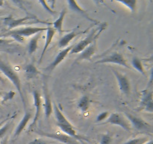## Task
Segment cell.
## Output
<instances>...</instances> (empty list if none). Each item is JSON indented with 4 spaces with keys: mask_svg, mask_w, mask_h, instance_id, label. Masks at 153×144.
Masks as SVG:
<instances>
[{
    "mask_svg": "<svg viewBox=\"0 0 153 144\" xmlns=\"http://www.w3.org/2000/svg\"><path fill=\"white\" fill-rule=\"evenodd\" d=\"M15 116L16 115H14L13 117L10 118V119H9L8 121L6 122L0 128V140L2 139V138H4V136H5L6 134L7 133V131H8L9 129H10V126H11L12 123H13V118H14Z\"/></svg>",
    "mask_w": 153,
    "mask_h": 144,
    "instance_id": "26",
    "label": "cell"
},
{
    "mask_svg": "<svg viewBox=\"0 0 153 144\" xmlns=\"http://www.w3.org/2000/svg\"><path fill=\"white\" fill-rule=\"evenodd\" d=\"M3 23L7 27V31L12 30L14 28H16L17 27L22 26H28L34 23L47 24L48 26H51V24H52L49 22H46V21L41 20L38 19L36 16L30 14H28L24 17L19 18V19H15L11 15H10V16L3 18Z\"/></svg>",
    "mask_w": 153,
    "mask_h": 144,
    "instance_id": "1",
    "label": "cell"
},
{
    "mask_svg": "<svg viewBox=\"0 0 153 144\" xmlns=\"http://www.w3.org/2000/svg\"><path fill=\"white\" fill-rule=\"evenodd\" d=\"M4 5V2L1 1V0H0V7H1V6Z\"/></svg>",
    "mask_w": 153,
    "mask_h": 144,
    "instance_id": "39",
    "label": "cell"
},
{
    "mask_svg": "<svg viewBox=\"0 0 153 144\" xmlns=\"http://www.w3.org/2000/svg\"><path fill=\"white\" fill-rule=\"evenodd\" d=\"M149 140V138L146 137V136L145 137H137L129 140L126 142L124 144H145Z\"/></svg>",
    "mask_w": 153,
    "mask_h": 144,
    "instance_id": "30",
    "label": "cell"
},
{
    "mask_svg": "<svg viewBox=\"0 0 153 144\" xmlns=\"http://www.w3.org/2000/svg\"><path fill=\"white\" fill-rule=\"evenodd\" d=\"M33 94V98H34V104L35 106V114H34V119H33L32 122L30 124L29 128H31L34 126H35L36 123L38 121L39 118H40V112H41V107H42V99L40 94L39 93V92L37 90L34 89L32 92Z\"/></svg>",
    "mask_w": 153,
    "mask_h": 144,
    "instance_id": "13",
    "label": "cell"
},
{
    "mask_svg": "<svg viewBox=\"0 0 153 144\" xmlns=\"http://www.w3.org/2000/svg\"><path fill=\"white\" fill-rule=\"evenodd\" d=\"M13 40H5V39L0 38V50L5 51V52H16L14 50L15 48L18 47L16 45H14L13 42Z\"/></svg>",
    "mask_w": 153,
    "mask_h": 144,
    "instance_id": "23",
    "label": "cell"
},
{
    "mask_svg": "<svg viewBox=\"0 0 153 144\" xmlns=\"http://www.w3.org/2000/svg\"><path fill=\"white\" fill-rule=\"evenodd\" d=\"M78 27L77 28H74V29H73L72 31L69 32L67 34H64L63 37H61V38L60 39L59 42H58V46H59L60 48H65L66 46H67L69 44H70V41H72V40H73L74 38H76V36L80 35V34H84V33L86 32L91 28V27H90V28H88V29L85 30V31H78L77 29Z\"/></svg>",
    "mask_w": 153,
    "mask_h": 144,
    "instance_id": "12",
    "label": "cell"
},
{
    "mask_svg": "<svg viewBox=\"0 0 153 144\" xmlns=\"http://www.w3.org/2000/svg\"><path fill=\"white\" fill-rule=\"evenodd\" d=\"M117 2L123 4L126 7L128 8L131 13H134L136 10V5H137V1L136 0H118Z\"/></svg>",
    "mask_w": 153,
    "mask_h": 144,
    "instance_id": "28",
    "label": "cell"
},
{
    "mask_svg": "<svg viewBox=\"0 0 153 144\" xmlns=\"http://www.w3.org/2000/svg\"><path fill=\"white\" fill-rule=\"evenodd\" d=\"M89 106H90L89 97L87 95H84L83 97H82V98L79 100V101L78 102V105H77L78 109L80 110L82 112H85L88 110Z\"/></svg>",
    "mask_w": 153,
    "mask_h": 144,
    "instance_id": "25",
    "label": "cell"
},
{
    "mask_svg": "<svg viewBox=\"0 0 153 144\" xmlns=\"http://www.w3.org/2000/svg\"><path fill=\"white\" fill-rule=\"evenodd\" d=\"M7 142H8V136H5L4 138L1 139V144H7Z\"/></svg>",
    "mask_w": 153,
    "mask_h": 144,
    "instance_id": "35",
    "label": "cell"
},
{
    "mask_svg": "<svg viewBox=\"0 0 153 144\" xmlns=\"http://www.w3.org/2000/svg\"><path fill=\"white\" fill-rule=\"evenodd\" d=\"M125 115L127 119L131 122L132 127L135 128L136 130H139V131L149 132L150 134H152V126L149 123L145 122L142 118L135 116L132 115L131 113H128V112H125Z\"/></svg>",
    "mask_w": 153,
    "mask_h": 144,
    "instance_id": "5",
    "label": "cell"
},
{
    "mask_svg": "<svg viewBox=\"0 0 153 144\" xmlns=\"http://www.w3.org/2000/svg\"><path fill=\"white\" fill-rule=\"evenodd\" d=\"M111 70L113 71V74L117 80L121 93L128 96L130 94V90H131V86H130V82L128 78L126 77V75L120 73L118 70H114V68H111Z\"/></svg>",
    "mask_w": 153,
    "mask_h": 144,
    "instance_id": "10",
    "label": "cell"
},
{
    "mask_svg": "<svg viewBox=\"0 0 153 144\" xmlns=\"http://www.w3.org/2000/svg\"><path fill=\"white\" fill-rule=\"evenodd\" d=\"M116 124V125L120 126L122 128L126 131L129 132L131 131V124L128 122V119L119 112H112L111 114L108 116L106 120L103 122L99 123V125H104V124Z\"/></svg>",
    "mask_w": 153,
    "mask_h": 144,
    "instance_id": "4",
    "label": "cell"
},
{
    "mask_svg": "<svg viewBox=\"0 0 153 144\" xmlns=\"http://www.w3.org/2000/svg\"><path fill=\"white\" fill-rule=\"evenodd\" d=\"M43 92H44V112H45V116L46 118H49L50 116L52 115V112L53 111V106L52 104V100L50 98L49 92L47 90V86L45 84L44 88H43Z\"/></svg>",
    "mask_w": 153,
    "mask_h": 144,
    "instance_id": "19",
    "label": "cell"
},
{
    "mask_svg": "<svg viewBox=\"0 0 153 144\" xmlns=\"http://www.w3.org/2000/svg\"><path fill=\"white\" fill-rule=\"evenodd\" d=\"M14 96H15V92L13 91L2 92V94H1V100H0V103H5V102L13 99Z\"/></svg>",
    "mask_w": 153,
    "mask_h": 144,
    "instance_id": "29",
    "label": "cell"
},
{
    "mask_svg": "<svg viewBox=\"0 0 153 144\" xmlns=\"http://www.w3.org/2000/svg\"><path fill=\"white\" fill-rule=\"evenodd\" d=\"M28 144H49L48 142H46L44 140L41 139V138H37V139L33 140L32 141L28 142Z\"/></svg>",
    "mask_w": 153,
    "mask_h": 144,
    "instance_id": "34",
    "label": "cell"
},
{
    "mask_svg": "<svg viewBox=\"0 0 153 144\" xmlns=\"http://www.w3.org/2000/svg\"><path fill=\"white\" fill-rule=\"evenodd\" d=\"M67 2V4H68L69 8H70V9L72 10V11H74V12H76V14H78L82 15V16H83V17H85V19H87L88 20L92 22L94 25H100V22H99V21H97V20H94V19H93V18H91V16L88 15V12H87L86 10H84L83 8H82L79 5V4L77 3V2L68 0Z\"/></svg>",
    "mask_w": 153,
    "mask_h": 144,
    "instance_id": "14",
    "label": "cell"
},
{
    "mask_svg": "<svg viewBox=\"0 0 153 144\" xmlns=\"http://www.w3.org/2000/svg\"><path fill=\"white\" fill-rule=\"evenodd\" d=\"M96 63H97V64L114 63V64H120V65L123 66V67L126 68H131L130 66L128 64V63H127V61L126 60V58L123 57V56L117 52H111L110 55L104 57V58H102V59H99Z\"/></svg>",
    "mask_w": 153,
    "mask_h": 144,
    "instance_id": "7",
    "label": "cell"
},
{
    "mask_svg": "<svg viewBox=\"0 0 153 144\" xmlns=\"http://www.w3.org/2000/svg\"><path fill=\"white\" fill-rule=\"evenodd\" d=\"M53 110H54V114H55V118H56L57 122H58L57 124H64V125H68V126H73V124L68 121V119L66 118L65 116L63 114V112L60 110L59 107L57 106V104L55 103H54L53 104Z\"/></svg>",
    "mask_w": 153,
    "mask_h": 144,
    "instance_id": "21",
    "label": "cell"
},
{
    "mask_svg": "<svg viewBox=\"0 0 153 144\" xmlns=\"http://www.w3.org/2000/svg\"><path fill=\"white\" fill-rule=\"evenodd\" d=\"M75 44L73 45H70V46H67V47L64 48L62 50L60 51L58 53V55L56 56V57L55 58V59L44 69V71L46 72V73H51L58 64H60L61 62H62L64 60V58L67 57V56L70 53V50H72V48L74 46Z\"/></svg>",
    "mask_w": 153,
    "mask_h": 144,
    "instance_id": "11",
    "label": "cell"
},
{
    "mask_svg": "<svg viewBox=\"0 0 153 144\" xmlns=\"http://www.w3.org/2000/svg\"><path fill=\"white\" fill-rule=\"evenodd\" d=\"M0 82H2V83H4V82H5V80H4V78L2 77V76H1V71H0Z\"/></svg>",
    "mask_w": 153,
    "mask_h": 144,
    "instance_id": "37",
    "label": "cell"
},
{
    "mask_svg": "<svg viewBox=\"0 0 153 144\" xmlns=\"http://www.w3.org/2000/svg\"><path fill=\"white\" fill-rule=\"evenodd\" d=\"M24 74H25V76L26 79L31 80L33 78H35L37 75L40 74L39 70H37V68L32 63H29V64H26L25 67L23 68Z\"/></svg>",
    "mask_w": 153,
    "mask_h": 144,
    "instance_id": "22",
    "label": "cell"
},
{
    "mask_svg": "<svg viewBox=\"0 0 153 144\" xmlns=\"http://www.w3.org/2000/svg\"><path fill=\"white\" fill-rule=\"evenodd\" d=\"M66 14H67V8H64L62 9L61 13H60L58 19L52 23V25H53L52 27L55 28V31L58 32L59 35L61 36L62 35V34L64 32H67L66 31V30H63V22H64V18H65Z\"/></svg>",
    "mask_w": 153,
    "mask_h": 144,
    "instance_id": "20",
    "label": "cell"
},
{
    "mask_svg": "<svg viewBox=\"0 0 153 144\" xmlns=\"http://www.w3.org/2000/svg\"><path fill=\"white\" fill-rule=\"evenodd\" d=\"M1 94H2V92H0V100H1ZM0 109H1V103H0Z\"/></svg>",
    "mask_w": 153,
    "mask_h": 144,
    "instance_id": "40",
    "label": "cell"
},
{
    "mask_svg": "<svg viewBox=\"0 0 153 144\" xmlns=\"http://www.w3.org/2000/svg\"><path fill=\"white\" fill-rule=\"evenodd\" d=\"M131 64H132V66L136 70H138L143 76H146V73H145L144 68H143V66L142 64L141 60L138 57L135 56L132 58V60H131Z\"/></svg>",
    "mask_w": 153,
    "mask_h": 144,
    "instance_id": "27",
    "label": "cell"
},
{
    "mask_svg": "<svg viewBox=\"0 0 153 144\" xmlns=\"http://www.w3.org/2000/svg\"><path fill=\"white\" fill-rule=\"evenodd\" d=\"M0 71H1V73L4 74V76H5L7 79L10 80L12 82V83H13V85H14V86L16 87V90H17L18 92H19V96H20L22 104H23L24 106L25 107V98H24L23 92H22V84H21L20 78H19L18 74L12 68V67L10 64L1 61V60H0Z\"/></svg>",
    "mask_w": 153,
    "mask_h": 144,
    "instance_id": "3",
    "label": "cell"
},
{
    "mask_svg": "<svg viewBox=\"0 0 153 144\" xmlns=\"http://www.w3.org/2000/svg\"><path fill=\"white\" fill-rule=\"evenodd\" d=\"M112 137L109 133L102 134L100 138V144H111Z\"/></svg>",
    "mask_w": 153,
    "mask_h": 144,
    "instance_id": "31",
    "label": "cell"
},
{
    "mask_svg": "<svg viewBox=\"0 0 153 144\" xmlns=\"http://www.w3.org/2000/svg\"><path fill=\"white\" fill-rule=\"evenodd\" d=\"M108 117V112H102L97 116L96 122H102L104 121V120H105Z\"/></svg>",
    "mask_w": 153,
    "mask_h": 144,
    "instance_id": "33",
    "label": "cell"
},
{
    "mask_svg": "<svg viewBox=\"0 0 153 144\" xmlns=\"http://www.w3.org/2000/svg\"><path fill=\"white\" fill-rule=\"evenodd\" d=\"M31 118V113L30 112H26L24 115V116L22 117V118L21 119V121L19 122V123L18 124L17 127L14 130V133H13V139H16L17 138L19 135L22 134V132L23 131L24 129L26 127L27 124L29 122V120Z\"/></svg>",
    "mask_w": 153,
    "mask_h": 144,
    "instance_id": "18",
    "label": "cell"
},
{
    "mask_svg": "<svg viewBox=\"0 0 153 144\" xmlns=\"http://www.w3.org/2000/svg\"><path fill=\"white\" fill-rule=\"evenodd\" d=\"M41 33L42 32L37 33L29 40V43L28 45V52L29 55H31L37 51V48H38V41L40 38V36H41Z\"/></svg>",
    "mask_w": 153,
    "mask_h": 144,
    "instance_id": "24",
    "label": "cell"
},
{
    "mask_svg": "<svg viewBox=\"0 0 153 144\" xmlns=\"http://www.w3.org/2000/svg\"><path fill=\"white\" fill-rule=\"evenodd\" d=\"M145 144H153V141H152V139H150L149 140V141H148L147 142H146V143Z\"/></svg>",
    "mask_w": 153,
    "mask_h": 144,
    "instance_id": "38",
    "label": "cell"
},
{
    "mask_svg": "<svg viewBox=\"0 0 153 144\" xmlns=\"http://www.w3.org/2000/svg\"><path fill=\"white\" fill-rule=\"evenodd\" d=\"M44 30H46V28H42V27H32V26H25L16 28L15 29L7 31V34H18L22 37H30L31 35H34L37 33L42 32Z\"/></svg>",
    "mask_w": 153,
    "mask_h": 144,
    "instance_id": "8",
    "label": "cell"
},
{
    "mask_svg": "<svg viewBox=\"0 0 153 144\" xmlns=\"http://www.w3.org/2000/svg\"><path fill=\"white\" fill-rule=\"evenodd\" d=\"M55 32H56V31H55V29L53 28V27H52L51 26H48V27L46 28V41H45L44 46H43V51H42V53H41V55H40V59H39V62H38L39 64H40V63H41L42 59H43V56H44V55H45V52H46V51L47 50L48 47H49V46L50 45L51 42H52V39H53Z\"/></svg>",
    "mask_w": 153,
    "mask_h": 144,
    "instance_id": "17",
    "label": "cell"
},
{
    "mask_svg": "<svg viewBox=\"0 0 153 144\" xmlns=\"http://www.w3.org/2000/svg\"><path fill=\"white\" fill-rule=\"evenodd\" d=\"M97 40H94L89 46H87L82 52H81V54L77 57L75 62H78L82 61V60L91 61V57L94 55L96 50H97Z\"/></svg>",
    "mask_w": 153,
    "mask_h": 144,
    "instance_id": "15",
    "label": "cell"
},
{
    "mask_svg": "<svg viewBox=\"0 0 153 144\" xmlns=\"http://www.w3.org/2000/svg\"><path fill=\"white\" fill-rule=\"evenodd\" d=\"M9 119H10V118H5V119L2 120V121H1V122H0V128H1V126H2L3 124H4V123L6 122H7V121H8Z\"/></svg>",
    "mask_w": 153,
    "mask_h": 144,
    "instance_id": "36",
    "label": "cell"
},
{
    "mask_svg": "<svg viewBox=\"0 0 153 144\" xmlns=\"http://www.w3.org/2000/svg\"><path fill=\"white\" fill-rule=\"evenodd\" d=\"M38 3L39 4H41L42 7L43 8V9H44V10H46V11L49 12V13L50 14H52V16H55V14H56V12L54 11V10H52L50 7H49V5L47 4V2H46V1H39Z\"/></svg>",
    "mask_w": 153,
    "mask_h": 144,
    "instance_id": "32",
    "label": "cell"
},
{
    "mask_svg": "<svg viewBox=\"0 0 153 144\" xmlns=\"http://www.w3.org/2000/svg\"><path fill=\"white\" fill-rule=\"evenodd\" d=\"M147 111L149 112H153V100L152 91L149 89H145L141 92V99H140V106L138 110Z\"/></svg>",
    "mask_w": 153,
    "mask_h": 144,
    "instance_id": "9",
    "label": "cell"
},
{
    "mask_svg": "<svg viewBox=\"0 0 153 144\" xmlns=\"http://www.w3.org/2000/svg\"><path fill=\"white\" fill-rule=\"evenodd\" d=\"M2 14H4V11H2V10H0V16H1Z\"/></svg>",
    "mask_w": 153,
    "mask_h": 144,
    "instance_id": "41",
    "label": "cell"
},
{
    "mask_svg": "<svg viewBox=\"0 0 153 144\" xmlns=\"http://www.w3.org/2000/svg\"><path fill=\"white\" fill-rule=\"evenodd\" d=\"M34 131H35L37 134L40 135V136L51 138V139H53L55 140H58L64 144H79L77 140H76L73 139V138L70 137V136H67L65 134L49 133V132L43 131V130H34Z\"/></svg>",
    "mask_w": 153,
    "mask_h": 144,
    "instance_id": "6",
    "label": "cell"
},
{
    "mask_svg": "<svg viewBox=\"0 0 153 144\" xmlns=\"http://www.w3.org/2000/svg\"><path fill=\"white\" fill-rule=\"evenodd\" d=\"M57 125L58 126L61 130L62 132H64L66 135L67 136H70V137L73 138L76 140L77 141H80V142H83L85 140H88L86 138H84L82 136H81L80 135H79L76 132V130H75L73 126H68V125H64V124H57Z\"/></svg>",
    "mask_w": 153,
    "mask_h": 144,
    "instance_id": "16",
    "label": "cell"
},
{
    "mask_svg": "<svg viewBox=\"0 0 153 144\" xmlns=\"http://www.w3.org/2000/svg\"><path fill=\"white\" fill-rule=\"evenodd\" d=\"M106 26H107V23L103 22V23L100 24L99 26L97 27V28H93L91 31V32L88 34V36H86L85 38L81 40L79 43L76 44L74 45V46L72 48L69 54L72 55V54L79 53V52H82L92 42H94V40H97V39L99 38L101 33L105 29Z\"/></svg>",
    "mask_w": 153,
    "mask_h": 144,
    "instance_id": "2",
    "label": "cell"
}]
</instances>
